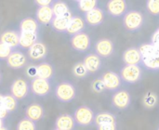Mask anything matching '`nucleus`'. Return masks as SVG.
<instances>
[{
	"instance_id": "412c9836",
	"label": "nucleus",
	"mask_w": 159,
	"mask_h": 130,
	"mask_svg": "<svg viewBox=\"0 0 159 130\" xmlns=\"http://www.w3.org/2000/svg\"><path fill=\"white\" fill-rule=\"evenodd\" d=\"M76 123L74 116L68 114H60L55 121V128L61 130H74Z\"/></svg>"
},
{
	"instance_id": "1a4fd4ad",
	"label": "nucleus",
	"mask_w": 159,
	"mask_h": 130,
	"mask_svg": "<svg viewBox=\"0 0 159 130\" xmlns=\"http://www.w3.org/2000/svg\"><path fill=\"white\" fill-rule=\"evenodd\" d=\"M131 104V95L127 90L119 89L112 96V105L119 111L127 110Z\"/></svg>"
},
{
	"instance_id": "0eeeda50",
	"label": "nucleus",
	"mask_w": 159,
	"mask_h": 130,
	"mask_svg": "<svg viewBox=\"0 0 159 130\" xmlns=\"http://www.w3.org/2000/svg\"><path fill=\"white\" fill-rule=\"evenodd\" d=\"M31 92L37 97H46L51 91V84L50 81L40 78L34 77L30 83Z\"/></svg>"
},
{
	"instance_id": "f3484780",
	"label": "nucleus",
	"mask_w": 159,
	"mask_h": 130,
	"mask_svg": "<svg viewBox=\"0 0 159 130\" xmlns=\"http://www.w3.org/2000/svg\"><path fill=\"white\" fill-rule=\"evenodd\" d=\"M54 13L51 6L47 7H38L35 11V20L39 24L48 25L54 19Z\"/></svg>"
},
{
	"instance_id": "39448f33",
	"label": "nucleus",
	"mask_w": 159,
	"mask_h": 130,
	"mask_svg": "<svg viewBox=\"0 0 159 130\" xmlns=\"http://www.w3.org/2000/svg\"><path fill=\"white\" fill-rule=\"evenodd\" d=\"M74 119L77 126L89 127L94 124L95 114L89 106L81 105L77 107L74 113Z\"/></svg>"
},
{
	"instance_id": "a878e982",
	"label": "nucleus",
	"mask_w": 159,
	"mask_h": 130,
	"mask_svg": "<svg viewBox=\"0 0 159 130\" xmlns=\"http://www.w3.org/2000/svg\"><path fill=\"white\" fill-rule=\"evenodd\" d=\"M39 23L38 21L31 17L24 18L20 22V32H30V33H38Z\"/></svg>"
},
{
	"instance_id": "de8ad7c7",
	"label": "nucleus",
	"mask_w": 159,
	"mask_h": 130,
	"mask_svg": "<svg viewBox=\"0 0 159 130\" xmlns=\"http://www.w3.org/2000/svg\"><path fill=\"white\" fill-rule=\"evenodd\" d=\"M157 130H159V128H158V129H157Z\"/></svg>"
},
{
	"instance_id": "dca6fc26",
	"label": "nucleus",
	"mask_w": 159,
	"mask_h": 130,
	"mask_svg": "<svg viewBox=\"0 0 159 130\" xmlns=\"http://www.w3.org/2000/svg\"><path fill=\"white\" fill-rule=\"evenodd\" d=\"M123 62L126 65H141L142 64V54L139 47H131L127 48L122 55Z\"/></svg>"
},
{
	"instance_id": "423d86ee",
	"label": "nucleus",
	"mask_w": 159,
	"mask_h": 130,
	"mask_svg": "<svg viewBox=\"0 0 159 130\" xmlns=\"http://www.w3.org/2000/svg\"><path fill=\"white\" fill-rule=\"evenodd\" d=\"M70 43L74 50L81 53L87 52L91 47V39L89 35L85 32L71 35Z\"/></svg>"
},
{
	"instance_id": "a19ab883",
	"label": "nucleus",
	"mask_w": 159,
	"mask_h": 130,
	"mask_svg": "<svg viewBox=\"0 0 159 130\" xmlns=\"http://www.w3.org/2000/svg\"><path fill=\"white\" fill-rule=\"evenodd\" d=\"M27 74H28V76H30L32 78L36 77V68H35V66H30L27 69Z\"/></svg>"
},
{
	"instance_id": "7c9ffc66",
	"label": "nucleus",
	"mask_w": 159,
	"mask_h": 130,
	"mask_svg": "<svg viewBox=\"0 0 159 130\" xmlns=\"http://www.w3.org/2000/svg\"><path fill=\"white\" fill-rule=\"evenodd\" d=\"M73 74L77 78H85L89 74V73L88 72L83 61H78L73 67Z\"/></svg>"
},
{
	"instance_id": "58836bf2",
	"label": "nucleus",
	"mask_w": 159,
	"mask_h": 130,
	"mask_svg": "<svg viewBox=\"0 0 159 130\" xmlns=\"http://www.w3.org/2000/svg\"><path fill=\"white\" fill-rule=\"evenodd\" d=\"M151 43L159 47V27L154 32L151 36Z\"/></svg>"
},
{
	"instance_id": "4be33fe9",
	"label": "nucleus",
	"mask_w": 159,
	"mask_h": 130,
	"mask_svg": "<svg viewBox=\"0 0 159 130\" xmlns=\"http://www.w3.org/2000/svg\"><path fill=\"white\" fill-rule=\"evenodd\" d=\"M35 68H36V77H40L48 81L54 78L55 69L52 64L47 61H42L38 65H36Z\"/></svg>"
},
{
	"instance_id": "c756f323",
	"label": "nucleus",
	"mask_w": 159,
	"mask_h": 130,
	"mask_svg": "<svg viewBox=\"0 0 159 130\" xmlns=\"http://www.w3.org/2000/svg\"><path fill=\"white\" fill-rule=\"evenodd\" d=\"M3 101H4V106L9 112V114H11L17 110L18 100L14 96H12L11 94H5Z\"/></svg>"
},
{
	"instance_id": "c85d7f7f",
	"label": "nucleus",
	"mask_w": 159,
	"mask_h": 130,
	"mask_svg": "<svg viewBox=\"0 0 159 130\" xmlns=\"http://www.w3.org/2000/svg\"><path fill=\"white\" fill-rule=\"evenodd\" d=\"M157 102H158V98H157V95L155 92L148 91V92L143 96V103L144 108H146V109H148V110L154 109V108L157 106Z\"/></svg>"
},
{
	"instance_id": "4468645a",
	"label": "nucleus",
	"mask_w": 159,
	"mask_h": 130,
	"mask_svg": "<svg viewBox=\"0 0 159 130\" xmlns=\"http://www.w3.org/2000/svg\"><path fill=\"white\" fill-rule=\"evenodd\" d=\"M84 20L86 23L89 24V26H92V27L99 26L105 20V11L102 8L97 7L93 8L92 10L86 12L84 15Z\"/></svg>"
},
{
	"instance_id": "a211bd4d",
	"label": "nucleus",
	"mask_w": 159,
	"mask_h": 130,
	"mask_svg": "<svg viewBox=\"0 0 159 130\" xmlns=\"http://www.w3.org/2000/svg\"><path fill=\"white\" fill-rule=\"evenodd\" d=\"M83 63L89 74L97 73L102 68V58L96 53H89L85 56Z\"/></svg>"
},
{
	"instance_id": "37998d69",
	"label": "nucleus",
	"mask_w": 159,
	"mask_h": 130,
	"mask_svg": "<svg viewBox=\"0 0 159 130\" xmlns=\"http://www.w3.org/2000/svg\"><path fill=\"white\" fill-rule=\"evenodd\" d=\"M0 130H9V129H8L7 127H5V126H4L3 128H0Z\"/></svg>"
},
{
	"instance_id": "ddd939ff",
	"label": "nucleus",
	"mask_w": 159,
	"mask_h": 130,
	"mask_svg": "<svg viewBox=\"0 0 159 130\" xmlns=\"http://www.w3.org/2000/svg\"><path fill=\"white\" fill-rule=\"evenodd\" d=\"M28 62L27 56L19 49H14L7 59V65L13 70L22 69Z\"/></svg>"
},
{
	"instance_id": "ea45409f",
	"label": "nucleus",
	"mask_w": 159,
	"mask_h": 130,
	"mask_svg": "<svg viewBox=\"0 0 159 130\" xmlns=\"http://www.w3.org/2000/svg\"><path fill=\"white\" fill-rule=\"evenodd\" d=\"M54 0H34V4L38 7H47L51 6Z\"/></svg>"
},
{
	"instance_id": "c9c22d12",
	"label": "nucleus",
	"mask_w": 159,
	"mask_h": 130,
	"mask_svg": "<svg viewBox=\"0 0 159 130\" xmlns=\"http://www.w3.org/2000/svg\"><path fill=\"white\" fill-rule=\"evenodd\" d=\"M14 49L12 47H10L9 46L0 42V61H7V59L8 58V56L11 54V52Z\"/></svg>"
},
{
	"instance_id": "79ce46f5",
	"label": "nucleus",
	"mask_w": 159,
	"mask_h": 130,
	"mask_svg": "<svg viewBox=\"0 0 159 130\" xmlns=\"http://www.w3.org/2000/svg\"><path fill=\"white\" fill-rule=\"evenodd\" d=\"M4 121H5V120H3V119H1V118H0V128H3V127L5 126V125H4Z\"/></svg>"
},
{
	"instance_id": "f257e3e1",
	"label": "nucleus",
	"mask_w": 159,
	"mask_h": 130,
	"mask_svg": "<svg viewBox=\"0 0 159 130\" xmlns=\"http://www.w3.org/2000/svg\"><path fill=\"white\" fill-rule=\"evenodd\" d=\"M142 54V65L149 71H159V47L154 44L145 43L139 47Z\"/></svg>"
},
{
	"instance_id": "393cba45",
	"label": "nucleus",
	"mask_w": 159,
	"mask_h": 130,
	"mask_svg": "<svg viewBox=\"0 0 159 130\" xmlns=\"http://www.w3.org/2000/svg\"><path fill=\"white\" fill-rule=\"evenodd\" d=\"M38 41V33L20 32V44L22 49H29L34 44Z\"/></svg>"
},
{
	"instance_id": "b1692460",
	"label": "nucleus",
	"mask_w": 159,
	"mask_h": 130,
	"mask_svg": "<svg viewBox=\"0 0 159 130\" xmlns=\"http://www.w3.org/2000/svg\"><path fill=\"white\" fill-rule=\"evenodd\" d=\"M85 27H86V21L83 18H81L80 16H73L72 19L70 20L66 34L70 35L76 34L78 33L84 32Z\"/></svg>"
},
{
	"instance_id": "6e6552de",
	"label": "nucleus",
	"mask_w": 159,
	"mask_h": 130,
	"mask_svg": "<svg viewBox=\"0 0 159 130\" xmlns=\"http://www.w3.org/2000/svg\"><path fill=\"white\" fill-rule=\"evenodd\" d=\"M30 91V84L21 77L15 79L10 86V94L14 96L18 101L25 99Z\"/></svg>"
},
{
	"instance_id": "20e7f679",
	"label": "nucleus",
	"mask_w": 159,
	"mask_h": 130,
	"mask_svg": "<svg viewBox=\"0 0 159 130\" xmlns=\"http://www.w3.org/2000/svg\"><path fill=\"white\" fill-rule=\"evenodd\" d=\"M119 75L123 81L128 85H134L139 83L143 78V68L140 65H124L119 72Z\"/></svg>"
},
{
	"instance_id": "5701e85b",
	"label": "nucleus",
	"mask_w": 159,
	"mask_h": 130,
	"mask_svg": "<svg viewBox=\"0 0 159 130\" xmlns=\"http://www.w3.org/2000/svg\"><path fill=\"white\" fill-rule=\"evenodd\" d=\"M0 42L15 49L16 47H19L20 44V33L14 30H7L1 34Z\"/></svg>"
},
{
	"instance_id": "f704fd0d",
	"label": "nucleus",
	"mask_w": 159,
	"mask_h": 130,
	"mask_svg": "<svg viewBox=\"0 0 159 130\" xmlns=\"http://www.w3.org/2000/svg\"><path fill=\"white\" fill-rule=\"evenodd\" d=\"M91 89H92L93 92L98 93V94L99 93H102L103 91L106 90L105 86H104V84H103V82H102L101 77L94 79V81L91 84Z\"/></svg>"
},
{
	"instance_id": "f03ea898",
	"label": "nucleus",
	"mask_w": 159,
	"mask_h": 130,
	"mask_svg": "<svg viewBox=\"0 0 159 130\" xmlns=\"http://www.w3.org/2000/svg\"><path fill=\"white\" fill-rule=\"evenodd\" d=\"M144 24L143 14L139 10H128L123 16V25L130 33L139 32Z\"/></svg>"
},
{
	"instance_id": "a18cd8bd",
	"label": "nucleus",
	"mask_w": 159,
	"mask_h": 130,
	"mask_svg": "<svg viewBox=\"0 0 159 130\" xmlns=\"http://www.w3.org/2000/svg\"><path fill=\"white\" fill-rule=\"evenodd\" d=\"M73 1H75V2H77V3H78V2H80L81 0H73Z\"/></svg>"
},
{
	"instance_id": "bb28decb",
	"label": "nucleus",
	"mask_w": 159,
	"mask_h": 130,
	"mask_svg": "<svg viewBox=\"0 0 159 130\" xmlns=\"http://www.w3.org/2000/svg\"><path fill=\"white\" fill-rule=\"evenodd\" d=\"M110 123H116V116L113 113L101 112L95 114L94 125L96 127L104 125V124H110Z\"/></svg>"
},
{
	"instance_id": "7ed1b4c3",
	"label": "nucleus",
	"mask_w": 159,
	"mask_h": 130,
	"mask_svg": "<svg viewBox=\"0 0 159 130\" xmlns=\"http://www.w3.org/2000/svg\"><path fill=\"white\" fill-rule=\"evenodd\" d=\"M55 97L62 103H69L75 99L76 88L73 83L69 81H62L55 87Z\"/></svg>"
},
{
	"instance_id": "9d476101",
	"label": "nucleus",
	"mask_w": 159,
	"mask_h": 130,
	"mask_svg": "<svg viewBox=\"0 0 159 130\" xmlns=\"http://www.w3.org/2000/svg\"><path fill=\"white\" fill-rule=\"evenodd\" d=\"M106 90H109L111 92H116L120 89L122 86V79L119 75V74H116L113 71H107L104 72L101 76Z\"/></svg>"
},
{
	"instance_id": "72a5a7b5",
	"label": "nucleus",
	"mask_w": 159,
	"mask_h": 130,
	"mask_svg": "<svg viewBox=\"0 0 159 130\" xmlns=\"http://www.w3.org/2000/svg\"><path fill=\"white\" fill-rule=\"evenodd\" d=\"M146 9L153 16H159V0H147Z\"/></svg>"
},
{
	"instance_id": "2f4dec72",
	"label": "nucleus",
	"mask_w": 159,
	"mask_h": 130,
	"mask_svg": "<svg viewBox=\"0 0 159 130\" xmlns=\"http://www.w3.org/2000/svg\"><path fill=\"white\" fill-rule=\"evenodd\" d=\"M16 130H37V128L35 122L27 117H24L17 124Z\"/></svg>"
},
{
	"instance_id": "c03bdc74",
	"label": "nucleus",
	"mask_w": 159,
	"mask_h": 130,
	"mask_svg": "<svg viewBox=\"0 0 159 130\" xmlns=\"http://www.w3.org/2000/svg\"><path fill=\"white\" fill-rule=\"evenodd\" d=\"M1 82H2V74L0 72V84H1Z\"/></svg>"
},
{
	"instance_id": "9b49d317",
	"label": "nucleus",
	"mask_w": 159,
	"mask_h": 130,
	"mask_svg": "<svg viewBox=\"0 0 159 130\" xmlns=\"http://www.w3.org/2000/svg\"><path fill=\"white\" fill-rule=\"evenodd\" d=\"M94 51L101 58H109L115 52V44L109 38L99 39L94 45Z\"/></svg>"
},
{
	"instance_id": "6ab92c4d",
	"label": "nucleus",
	"mask_w": 159,
	"mask_h": 130,
	"mask_svg": "<svg viewBox=\"0 0 159 130\" xmlns=\"http://www.w3.org/2000/svg\"><path fill=\"white\" fill-rule=\"evenodd\" d=\"M72 17H73V15H72L71 11H69L68 13H66L63 16H58V17L55 16L53 20L50 23L51 28L57 33H66L70 20L72 19Z\"/></svg>"
},
{
	"instance_id": "4c0bfd02",
	"label": "nucleus",
	"mask_w": 159,
	"mask_h": 130,
	"mask_svg": "<svg viewBox=\"0 0 159 130\" xmlns=\"http://www.w3.org/2000/svg\"><path fill=\"white\" fill-rule=\"evenodd\" d=\"M97 130H117L116 123H110V124H104L97 127Z\"/></svg>"
},
{
	"instance_id": "e433bc0d",
	"label": "nucleus",
	"mask_w": 159,
	"mask_h": 130,
	"mask_svg": "<svg viewBox=\"0 0 159 130\" xmlns=\"http://www.w3.org/2000/svg\"><path fill=\"white\" fill-rule=\"evenodd\" d=\"M4 95L0 94V118L5 120L7 118V116L9 115V112L5 108L4 106V101H3Z\"/></svg>"
},
{
	"instance_id": "aec40b11",
	"label": "nucleus",
	"mask_w": 159,
	"mask_h": 130,
	"mask_svg": "<svg viewBox=\"0 0 159 130\" xmlns=\"http://www.w3.org/2000/svg\"><path fill=\"white\" fill-rule=\"evenodd\" d=\"M45 115V109L39 103L29 104L25 109V117L33 120L34 122L40 121Z\"/></svg>"
},
{
	"instance_id": "f8f14e48",
	"label": "nucleus",
	"mask_w": 159,
	"mask_h": 130,
	"mask_svg": "<svg viewBox=\"0 0 159 130\" xmlns=\"http://www.w3.org/2000/svg\"><path fill=\"white\" fill-rule=\"evenodd\" d=\"M106 11L113 18H121L128 12L126 0H109L106 4Z\"/></svg>"
},
{
	"instance_id": "473e14b6",
	"label": "nucleus",
	"mask_w": 159,
	"mask_h": 130,
	"mask_svg": "<svg viewBox=\"0 0 159 130\" xmlns=\"http://www.w3.org/2000/svg\"><path fill=\"white\" fill-rule=\"evenodd\" d=\"M78 7L81 11L86 13L98 7V0H81L78 2Z\"/></svg>"
},
{
	"instance_id": "cd10ccee",
	"label": "nucleus",
	"mask_w": 159,
	"mask_h": 130,
	"mask_svg": "<svg viewBox=\"0 0 159 130\" xmlns=\"http://www.w3.org/2000/svg\"><path fill=\"white\" fill-rule=\"evenodd\" d=\"M51 7L53 9L54 16L56 17L63 16L70 11L68 5L64 1H61V0H56L55 2H53V4L51 5Z\"/></svg>"
},
{
	"instance_id": "49530a36",
	"label": "nucleus",
	"mask_w": 159,
	"mask_h": 130,
	"mask_svg": "<svg viewBox=\"0 0 159 130\" xmlns=\"http://www.w3.org/2000/svg\"><path fill=\"white\" fill-rule=\"evenodd\" d=\"M53 130H61V129H58V128H54Z\"/></svg>"
},
{
	"instance_id": "2eb2a0df",
	"label": "nucleus",
	"mask_w": 159,
	"mask_h": 130,
	"mask_svg": "<svg viewBox=\"0 0 159 130\" xmlns=\"http://www.w3.org/2000/svg\"><path fill=\"white\" fill-rule=\"evenodd\" d=\"M47 55H48V47L41 41H37L28 49V57L33 61H42L46 59Z\"/></svg>"
}]
</instances>
